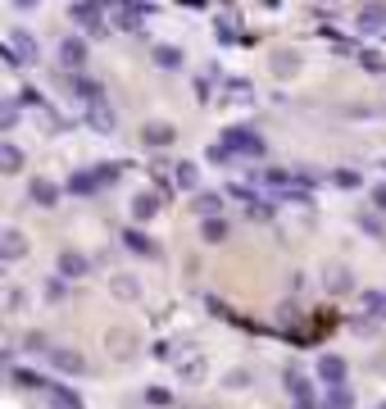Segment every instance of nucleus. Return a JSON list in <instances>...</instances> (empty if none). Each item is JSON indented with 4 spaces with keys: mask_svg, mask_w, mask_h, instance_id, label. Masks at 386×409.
Returning a JSON list of instances; mask_svg holds the SVG:
<instances>
[{
    "mask_svg": "<svg viewBox=\"0 0 386 409\" xmlns=\"http://www.w3.org/2000/svg\"><path fill=\"white\" fill-rule=\"evenodd\" d=\"M114 296L118 301H136V282L132 278H114Z\"/></svg>",
    "mask_w": 386,
    "mask_h": 409,
    "instance_id": "c85d7f7f",
    "label": "nucleus"
},
{
    "mask_svg": "<svg viewBox=\"0 0 386 409\" xmlns=\"http://www.w3.org/2000/svg\"><path fill=\"white\" fill-rule=\"evenodd\" d=\"M86 118H91V128H96V132H114V123H118V118H114V109H109L105 101L86 105Z\"/></svg>",
    "mask_w": 386,
    "mask_h": 409,
    "instance_id": "1a4fd4ad",
    "label": "nucleus"
},
{
    "mask_svg": "<svg viewBox=\"0 0 386 409\" xmlns=\"http://www.w3.org/2000/svg\"><path fill=\"white\" fill-rule=\"evenodd\" d=\"M327 291H350V273H345L341 264L327 268Z\"/></svg>",
    "mask_w": 386,
    "mask_h": 409,
    "instance_id": "bb28decb",
    "label": "nucleus"
},
{
    "mask_svg": "<svg viewBox=\"0 0 386 409\" xmlns=\"http://www.w3.org/2000/svg\"><path fill=\"white\" fill-rule=\"evenodd\" d=\"M46 359H51L59 373H82V368H86V359H82L78 350H68V345H55V350L46 355Z\"/></svg>",
    "mask_w": 386,
    "mask_h": 409,
    "instance_id": "20e7f679",
    "label": "nucleus"
},
{
    "mask_svg": "<svg viewBox=\"0 0 386 409\" xmlns=\"http://www.w3.org/2000/svg\"><path fill=\"white\" fill-rule=\"evenodd\" d=\"M364 305L372 309V318H382V314H386V296H382V291H368V296H364Z\"/></svg>",
    "mask_w": 386,
    "mask_h": 409,
    "instance_id": "7c9ffc66",
    "label": "nucleus"
},
{
    "mask_svg": "<svg viewBox=\"0 0 386 409\" xmlns=\"http://www.w3.org/2000/svg\"><path fill=\"white\" fill-rule=\"evenodd\" d=\"M123 241H128V251H132V255H151V259L159 255V246L146 237V232H136V228H132V232H123Z\"/></svg>",
    "mask_w": 386,
    "mask_h": 409,
    "instance_id": "2eb2a0df",
    "label": "nucleus"
},
{
    "mask_svg": "<svg viewBox=\"0 0 386 409\" xmlns=\"http://www.w3.org/2000/svg\"><path fill=\"white\" fill-rule=\"evenodd\" d=\"M46 395H51L55 409H82V395L68 391V387H55V382H51V391H46Z\"/></svg>",
    "mask_w": 386,
    "mask_h": 409,
    "instance_id": "f3484780",
    "label": "nucleus"
},
{
    "mask_svg": "<svg viewBox=\"0 0 386 409\" xmlns=\"http://www.w3.org/2000/svg\"><path fill=\"white\" fill-rule=\"evenodd\" d=\"M146 400H151V405H168V391L164 387H151V391H146Z\"/></svg>",
    "mask_w": 386,
    "mask_h": 409,
    "instance_id": "58836bf2",
    "label": "nucleus"
},
{
    "mask_svg": "<svg viewBox=\"0 0 386 409\" xmlns=\"http://www.w3.org/2000/svg\"><path fill=\"white\" fill-rule=\"evenodd\" d=\"M68 19L96 32V28H101V19H105V9H101V5H73V9H68Z\"/></svg>",
    "mask_w": 386,
    "mask_h": 409,
    "instance_id": "f8f14e48",
    "label": "nucleus"
},
{
    "mask_svg": "<svg viewBox=\"0 0 386 409\" xmlns=\"http://www.w3.org/2000/svg\"><path fill=\"white\" fill-rule=\"evenodd\" d=\"M23 345H28V350H32V355H51V350H46V337H41V332H32V337H28V341H23Z\"/></svg>",
    "mask_w": 386,
    "mask_h": 409,
    "instance_id": "e433bc0d",
    "label": "nucleus"
},
{
    "mask_svg": "<svg viewBox=\"0 0 386 409\" xmlns=\"http://www.w3.org/2000/svg\"><path fill=\"white\" fill-rule=\"evenodd\" d=\"M28 196H32V201H36V205H41V209H51V205H55V196H59V191H55V182H46V178H36V182H32V191H28Z\"/></svg>",
    "mask_w": 386,
    "mask_h": 409,
    "instance_id": "aec40b11",
    "label": "nucleus"
},
{
    "mask_svg": "<svg viewBox=\"0 0 386 409\" xmlns=\"http://www.w3.org/2000/svg\"><path fill=\"white\" fill-rule=\"evenodd\" d=\"M286 391L295 395V405H300V409H314V387H309L300 373H286Z\"/></svg>",
    "mask_w": 386,
    "mask_h": 409,
    "instance_id": "9d476101",
    "label": "nucleus"
},
{
    "mask_svg": "<svg viewBox=\"0 0 386 409\" xmlns=\"http://www.w3.org/2000/svg\"><path fill=\"white\" fill-rule=\"evenodd\" d=\"M195 214H205V218H218V209H223V196H214V191H205V196H195Z\"/></svg>",
    "mask_w": 386,
    "mask_h": 409,
    "instance_id": "4be33fe9",
    "label": "nucleus"
},
{
    "mask_svg": "<svg viewBox=\"0 0 386 409\" xmlns=\"http://www.w3.org/2000/svg\"><path fill=\"white\" fill-rule=\"evenodd\" d=\"M59 59H64V69L68 73H78L86 64V41H78V36H68L64 46H59Z\"/></svg>",
    "mask_w": 386,
    "mask_h": 409,
    "instance_id": "0eeeda50",
    "label": "nucleus"
},
{
    "mask_svg": "<svg viewBox=\"0 0 386 409\" xmlns=\"http://www.w3.org/2000/svg\"><path fill=\"white\" fill-rule=\"evenodd\" d=\"M273 73H278V78L300 73V55H295V51H278V55H273Z\"/></svg>",
    "mask_w": 386,
    "mask_h": 409,
    "instance_id": "a211bd4d",
    "label": "nucleus"
},
{
    "mask_svg": "<svg viewBox=\"0 0 386 409\" xmlns=\"http://www.w3.org/2000/svg\"><path fill=\"white\" fill-rule=\"evenodd\" d=\"M9 51H14L19 64H32V59H36V41H32V32H28V28H14V32H9Z\"/></svg>",
    "mask_w": 386,
    "mask_h": 409,
    "instance_id": "f03ea898",
    "label": "nucleus"
},
{
    "mask_svg": "<svg viewBox=\"0 0 386 409\" xmlns=\"http://www.w3.org/2000/svg\"><path fill=\"white\" fill-rule=\"evenodd\" d=\"M205 241H228V223H223V218H205Z\"/></svg>",
    "mask_w": 386,
    "mask_h": 409,
    "instance_id": "cd10ccee",
    "label": "nucleus"
},
{
    "mask_svg": "<svg viewBox=\"0 0 386 409\" xmlns=\"http://www.w3.org/2000/svg\"><path fill=\"white\" fill-rule=\"evenodd\" d=\"M9 378H14V387H23V391H51V382L36 378V373H28V368H14Z\"/></svg>",
    "mask_w": 386,
    "mask_h": 409,
    "instance_id": "412c9836",
    "label": "nucleus"
},
{
    "mask_svg": "<svg viewBox=\"0 0 386 409\" xmlns=\"http://www.w3.org/2000/svg\"><path fill=\"white\" fill-rule=\"evenodd\" d=\"M28 255V241H23V232L19 228H5V237H0V259L5 264H14V259Z\"/></svg>",
    "mask_w": 386,
    "mask_h": 409,
    "instance_id": "7ed1b4c3",
    "label": "nucleus"
},
{
    "mask_svg": "<svg viewBox=\"0 0 386 409\" xmlns=\"http://www.w3.org/2000/svg\"><path fill=\"white\" fill-rule=\"evenodd\" d=\"M155 64L159 69H182V51L178 46H155Z\"/></svg>",
    "mask_w": 386,
    "mask_h": 409,
    "instance_id": "b1692460",
    "label": "nucleus"
},
{
    "mask_svg": "<svg viewBox=\"0 0 386 409\" xmlns=\"http://www.w3.org/2000/svg\"><path fill=\"white\" fill-rule=\"evenodd\" d=\"M359 64H364L368 73H382V69H386V59H382L377 51H364V55H359Z\"/></svg>",
    "mask_w": 386,
    "mask_h": 409,
    "instance_id": "2f4dec72",
    "label": "nucleus"
},
{
    "mask_svg": "<svg viewBox=\"0 0 386 409\" xmlns=\"http://www.w3.org/2000/svg\"><path fill=\"white\" fill-rule=\"evenodd\" d=\"M336 182H341V187H359V173H350V168H341V173H336Z\"/></svg>",
    "mask_w": 386,
    "mask_h": 409,
    "instance_id": "ea45409f",
    "label": "nucleus"
},
{
    "mask_svg": "<svg viewBox=\"0 0 386 409\" xmlns=\"http://www.w3.org/2000/svg\"><path fill=\"white\" fill-rule=\"evenodd\" d=\"M96 178H101V187H114V182H118V164H101V168H96Z\"/></svg>",
    "mask_w": 386,
    "mask_h": 409,
    "instance_id": "72a5a7b5",
    "label": "nucleus"
},
{
    "mask_svg": "<svg viewBox=\"0 0 386 409\" xmlns=\"http://www.w3.org/2000/svg\"><path fill=\"white\" fill-rule=\"evenodd\" d=\"M386 28V5H364L359 9V32H382Z\"/></svg>",
    "mask_w": 386,
    "mask_h": 409,
    "instance_id": "9b49d317",
    "label": "nucleus"
},
{
    "mask_svg": "<svg viewBox=\"0 0 386 409\" xmlns=\"http://www.w3.org/2000/svg\"><path fill=\"white\" fill-rule=\"evenodd\" d=\"M178 373H182V382H186V387H200L209 368H205V359H200V355H191L186 364H178Z\"/></svg>",
    "mask_w": 386,
    "mask_h": 409,
    "instance_id": "ddd939ff",
    "label": "nucleus"
},
{
    "mask_svg": "<svg viewBox=\"0 0 386 409\" xmlns=\"http://www.w3.org/2000/svg\"><path fill=\"white\" fill-rule=\"evenodd\" d=\"M114 19H118V28H141L151 19V5H114Z\"/></svg>",
    "mask_w": 386,
    "mask_h": 409,
    "instance_id": "6e6552de",
    "label": "nucleus"
},
{
    "mask_svg": "<svg viewBox=\"0 0 386 409\" xmlns=\"http://www.w3.org/2000/svg\"><path fill=\"white\" fill-rule=\"evenodd\" d=\"M0 123H5V132H14V123H19V101H5V109H0Z\"/></svg>",
    "mask_w": 386,
    "mask_h": 409,
    "instance_id": "c756f323",
    "label": "nucleus"
},
{
    "mask_svg": "<svg viewBox=\"0 0 386 409\" xmlns=\"http://www.w3.org/2000/svg\"><path fill=\"white\" fill-rule=\"evenodd\" d=\"M173 182H178L182 191H195V182H200V168H195L191 159H182V164H173Z\"/></svg>",
    "mask_w": 386,
    "mask_h": 409,
    "instance_id": "4468645a",
    "label": "nucleus"
},
{
    "mask_svg": "<svg viewBox=\"0 0 386 409\" xmlns=\"http://www.w3.org/2000/svg\"><path fill=\"white\" fill-rule=\"evenodd\" d=\"M155 209H159V201L155 196H132V218H155Z\"/></svg>",
    "mask_w": 386,
    "mask_h": 409,
    "instance_id": "393cba45",
    "label": "nucleus"
},
{
    "mask_svg": "<svg viewBox=\"0 0 386 409\" xmlns=\"http://www.w3.org/2000/svg\"><path fill=\"white\" fill-rule=\"evenodd\" d=\"M0 168H5V173H19L23 168V151H19L14 141H0Z\"/></svg>",
    "mask_w": 386,
    "mask_h": 409,
    "instance_id": "6ab92c4d",
    "label": "nucleus"
},
{
    "mask_svg": "<svg viewBox=\"0 0 386 409\" xmlns=\"http://www.w3.org/2000/svg\"><path fill=\"white\" fill-rule=\"evenodd\" d=\"M382 409H386V405H382Z\"/></svg>",
    "mask_w": 386,
    "mask_h": 409,
    "instance_id": "79ce46f5",
    "label": "nucleus"
},
{
    "mask_svg": "<svg viewBox=\"0 0 386 409\" xmlns=\"http://www.w3.org/2000/svg\"><path fill=\"white\" fill-rule=\"evenodd\" d=\"M223 382H228L232 391H241V387H250V373H245V368H232V373L223 378Z\"/></svg>",
    "mask_w": 386,
    "mask_h": 409,
    "instance_id": "473e14b6",
    "label": "nucleus"
},
{
    "mask_svg": "<svg viewBox=\"0 0 386 409\" xmlns=\"http://www.w3.org/2000/svg\"><path fill=\"white\" fill-rule=\"evenodd\" d=\"M141 141H146V146H159V151L173 146V123H164V118L146 123V128H141Z\"/></svg>",
    "mask_w": 386,
    "mask_h": 409,
    "instance_id": "423d86ee",
    "label": "nucleus"
},
{
    "mask_svg": "<svg viewBox=\"0 0 386 409\" xmlns=\"http://www.w3.org/2000/svg\"><path fill=\"white\" fill-rule=\"evenodd\" d=\"M82 273H86V255H78V251L59 255V278H82Z\"/></svg>",
    "mask_w": 386,
    "mask_h": 409,
    "instance_id": "dca6fc26",
    "label": "nucleus"
},
{
    "mask_svg": "<svg viewBox=\"0 0 386 409\" xmlns=\"http://www.w3.org/2000/svg\"><path fill=\"white\" fill-rule=\"evenodd\" d=\"M245 214H250V223H255V218L264 223V218H273V209H268L264 201H250V205H245Z\"/></svg>",
    "mask_w": 386,
    "mask_h": 409,
    "instance_id": "f704fd0d",
    "label": "nucleus"
},
{
    "mask_svg": "<svg viewBox=\"0 0 386 409\" xmlns=\"http://www.w3.org/2000/svg\"><path fill=\"white\" fill-rule=\"evenodd\" d=\"M96 187H101L96 173H73V178H68V191H78V196H91Z\"/></svg>",
    "mask_w": 386,
    "mask_h": 409,
    "instance_id": "5701e85b",
    "label": "nucleus"
},
{
    "mask_svg": "<svg viewBox=\"0 0 386 409\" xmlns=\"http://www.w3.org/2000/svg\"><path fill=\"white\" fill-rule=\"evenodd\" d=\"M372 205H377V214H386V187L372 191Z\"/></svg>",
    "mask_w": 386,
    "mask_h": 409,
    "instance_id": "a19ab883",
    "label": "nucleus"
},
{
    "mask_svg": "<svg viewBox=\"0 0 386 409\" xmlns=\"http://www.w3.org/2000/svg\"><path fill=\"white\" fill-rule=\"evenodd\" d=\"M350 387H327V400H322V409H350Z\"/></svg>",
    "mask_w": 386,
    "mask_h": 409,
    "instance_id": "a878e982",
    "label": "nucleus"
},
{
    "mask_svg": "<svg viewBox=\"0 0 386 409\" xmlns=\"http://www.w3.org/2000/svg\"><path fill=\"white\" fill-rule=\"evenodd\" d=\"M318 378L327 382V387H345V359L322 355V359H318Z\"/></svg>",
    "mask_w": 386,
    "mask_h": 409,
    "instance_id": "39448f33",
    "label": "nucleus"
},
{
    "mask_svg": "<svg viewBox=\"0 0 386 409\" xmlns=\"http://www.w3.org/2000/svg\"><path fill=\"white\" fill-rule=\"evenodd\" d=\"M109 341L118 345V355H128V345H132V337H128V332H109Z\"/></svg>",
    "mask_w": 386,
    "mask_h": 409,
    "instance_id": "4c0bfd02",
    "label": "nucleus"
},
{
    "mask_svg": "<svg viewBox=\"0 0 386 409\" xmlns=\"http://www.w3.org/2000/svg\"><path fill=\"white\" fill-rule=\"evenodd\" d=\"M232 101H236V105H250V101H255L250 86H245V82H232Z\"/></svg>",
    "mask_w": 386,
    "mask_h": 409,
    "instance_id": "c9c22d12",
    "label": "nucleus"
},
{
    "mask_svg": "<svg viewBox=\"0 0 386 409\" xmlns=\"http://www.w3.org/2000/svg\"><path fill=\"white\" fill-rule=\"evenodd\" d=\"M223 146H228L232 155H250V159L264 155V136H255L250 128H232V132H223Z\"/></svg>",
    "mask_w": 386,
    "mask_h": 409,
    "instance_id": "f257e3e1",
    "label": "nucleus"
}]
</instances>
